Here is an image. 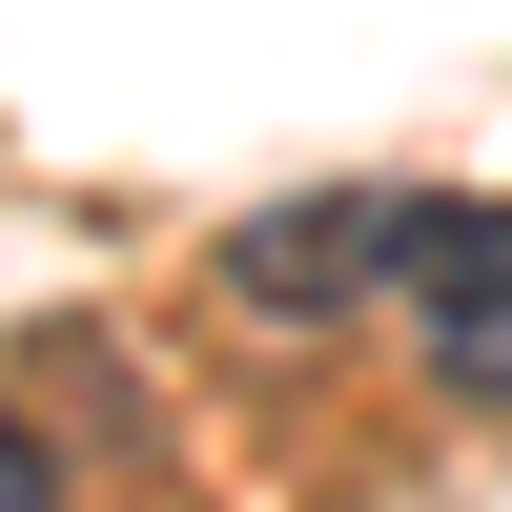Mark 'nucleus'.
<instances>
[{
    "mask_svg": "<svg viewBox=\"0 0 512 512\" xmlns=\"http://www.w3.org/2000/svg\"><path fill=\"white\" fill-rule=\"evenodd\" d=\"M472 246H512L492 205H431V185H328V205H267L226 226V308L246 328H349V308H431Z\"/></svg>",
    "mask_w": 512,
    "mask_h": 512,
    "instance_id": "1",
    "label": "nucleus"
},
{
    "mask_svg": "<svg viewBox=\"0 0 512 512\" xmlns=\"http://www.w3.org/2000/svg\"><path fill=\"white\" fill-rule=\"evenodd\" d=\"M410 349H431V390H472V410H512V246H472V267L410 308Z\"/></svg>",
    "mask_w": 512,
    "mask_h": 512,
    "instance_id": "2",
    "label": "nucleus"
},
{
    "mask_svg": "<svg viewBox=\"0 0 512 512\" xmlns=\"http://www.w3.org/2000/svg\"><path fill=\"white\" fill-rule=\"evenodd\" d=\"M0 512H62V451H41L21 410H0Z\"/></svg>",
    "mask_w": 512,
    "mask_h": 512,
    "instance_id": "3",
    "label": "nucleus"
}]
</instances>
